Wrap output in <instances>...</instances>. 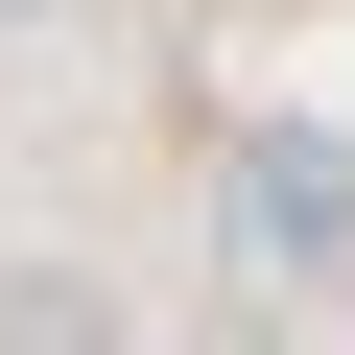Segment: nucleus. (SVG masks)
Here are the masks:
<instances>
[{
	"mask_svg": "<svg viewBox=\"0 0 355 355\" xmlns=\"http://www.w3.org/2000/svg\"><path fill=\"white\" fill-rule=\"evenodd\" d=\"M355 237V166L331 142H237V261H331Z\"/></svg>",
	"mask_w": 355,
	"mask_h": 355,
	"instance_id": "f257e3e1",
	"label": "nucleus"
},
{
	"mask_svg": "<svg viewBox=\"0 0 355 355\" xmlns=\"http://www.w3.org/2000/svg\"><path fill=\"white\" fill-rule=\"evenodd\" d=\"M0 24H48V0H0Z\"/></svg>",
	"mask_w": 355,
	"mask_h": 355,
	"instance_id": "7ed1b4c3",
	"label": "nucleus"
},
{
	"mask_svg": "<svg viewBox=\"0 0 355 355\" xmlns=\"http://www.w3.org/2000/svg\"><path fill=\"white\" fill-rule=\"evenodd\" d=\"M0 355H142V284L119 261H0Z\"/></svg>",
	"mask_w": 355,
	"mask_h": 355,
	"instance_id": "f03ea898",
	"label": "nucleus"
}]
</instances>
